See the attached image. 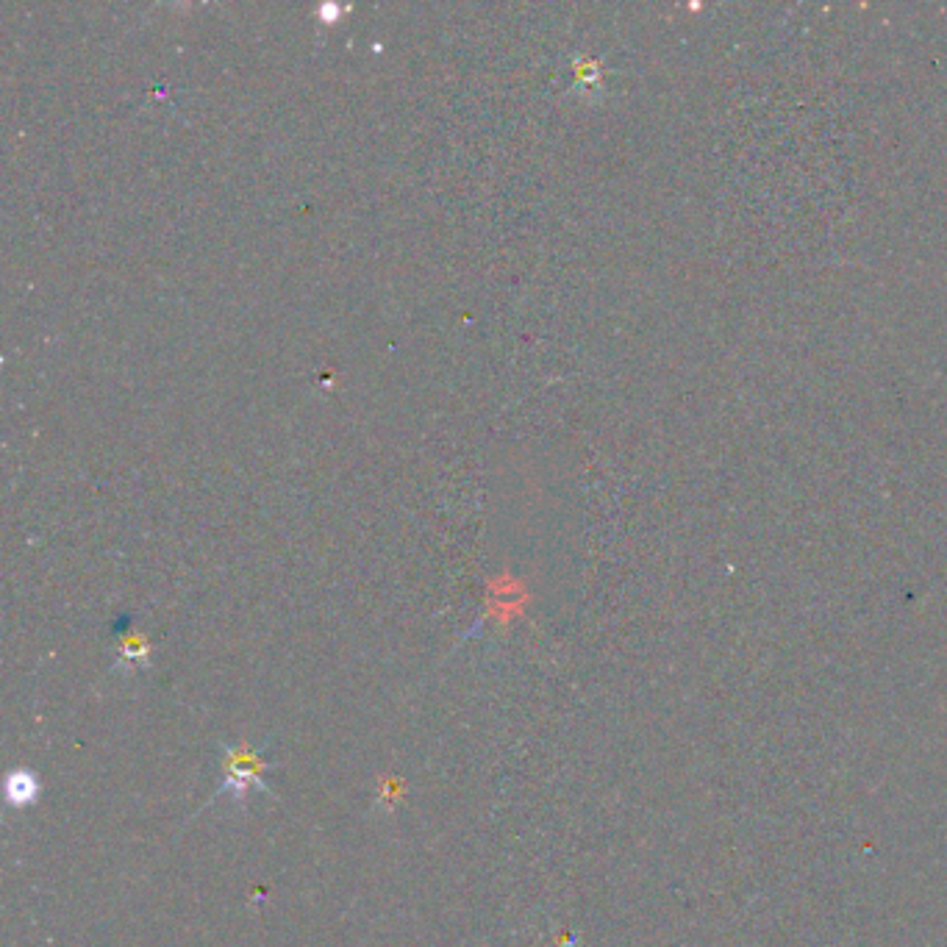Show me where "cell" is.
I'll use <instances>...</instances> for the list:
<instances>
[{"instance_id": "1", "label": "cell", "mask_w": 947, "mask_h": 947, "mask_svg": "<svg viewBox=\"0 0 947 947\" xmlns=\"http://www.w3.org/2000/svg\"><path fill=\"white\" fill-rule=\"evenodd\" d=\"M6 795H9L14 806H25V803L37 798V781L28 773H14L9 778V784H6Z\"/></svg>"}]
</instances>
